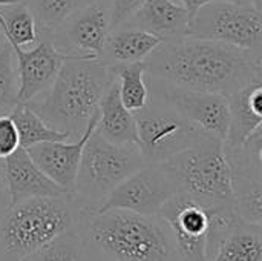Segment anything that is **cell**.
Segmentation results:
<instances>
[{"mask_svg":"<svg viewBox=\"0 0 262 261\" xmlns=\"http://www.w3.org/2000/svg\"><path fill=\"white\" fill-rule=\"evenodd\" d=\"M77 235L88 261H181L160 215L124 209H81Z\"/></svg>","mask_w":262,"mask_h":261,"instance_id":"7a4b0ae2","label":"cell"},{"mask_svg":"<svg viewBox=\"0 0 262 261\" xmlns=\"http://www.w3.org/2000/svg\"><path fill=\"white\" fill-rule=\"evenodd\" d=\"M6 45H8V40H6V37H5L3 31L0 29V51H2Z\"/></svg>","mask_w":262,"mask_h":261,"instance_id":"4dcf8cb0","label":"cell"},{"mask_svg":"<svg viewBox=\"0 0 262 261\" xmlns=\"http://www.w3.org/2000/svg\"><path fill=\"white\" fill-rule=\"evenodd\" d=\"M189 35L261 54V6L235 2L207 3L193 12Z\"/></svg>","mask_w":262,"mask_h":261,"instance_id":"ba28073f","label":"cell"},{"mask_svg":"<svg viewBox=\"0 0 262 261\" xmlns=\"http://www.w3.org/2000/svg\"><path fill=\"white\" fill-rule=\"evenodd\" d=\"M230 175L235 214L250 223L262 220V129L236 148H224Z\"/></svg>","mask_w":262,"mask_h":261,"instance_id":"7c38bea8","label":"cell"},{"mask_svg":"<svg viewBox=\"0 0 262 261\" xmlns=\"http://www.w3.org/2000/svg\"><path fill=\"white\" fill-rule=\"evenodd\" d=\"M0 29L9 45L32 46L38 40L35 20L25 2L0 6Z\"/></svg>","mask_w":262,"mask_h":261,"instance_id":"603a6c76","label":"cell"},{"mask_svg":"<svg viewBox=\"0 0 262 261\" xmlns=\"http://www.w3.org/2000/svg\"><path fill=\"white\" fill-rule=\"evenodd\" d=\"M178 186L164 165H144L124 178L98 209H124L141 215H158L177 195Z\"/></svg>","mask_w":262,"mask_h":261,"instance_id":"30bf717a","label":"cell"},{"mask_svg":"<svg viewBox=\"0 0 262 261\" xmlns=\"http://www.w3.org/2000/svg\"><path fill=\"white\" fill-rule=\"evenodd\" d=\"M146 80L149 94L163 98L201 132L226 140L230 122L227 95L180 89L147 77Z\"/></svg>","mask_w":262,"mask_h":261,"instance_id":"4fadbf2b","label":"cell"},{"mask_svg":"<svg viewBox=\"0 0 262 261\" xmlns=\"http://www.w3.org/2000/svg\"><path fill=\"white\" fill-rule=\"evenodd\" d=\"M233 208H213L178 192L160 211L169 225L181 261H206V243L215 214Z\"/></svg>","mask_w":262,"mask_h":261,"instance_id":"9c48e42d","label":"cell"},{"mask_svg":"<svg viewBox=\"0 0 262 261\" xmlns=\"http://www.w3.org/2000/svg\"><path fill=\"white\" fill-rule=\"evenodd\" d=\"M17 78H18V103H29L45 94L54 83L60 68L69 55L58 51L48 37L38 35L31 48L11 45Z\"/></svg>","mask_w":262,"mask_h":261,"instance_id":"9a60e30c","label":"cell"},{"mask_svg":"<svg viewBox=\"0 0 262 261\" xmlns=\"http://www.w3.org/2000/svg\"><path fill=\"white\" fill-rule=\"evenodd\" d=\"M95 129L103 138L115 145H137L138 142L135 115L120 98L117 77L98 102V123Z\"/></svg>","mask_w":262,"mask_h":261,"instance_id":"ffe728a7","label":"cell"},{"mask_svg":"<svg viewBox=\"0 0 262 261\" xmlns=\"http://www.w3.org/2000/svg\"><path fill=\"white\" fill-rule=\"evenodd\" d=\"M192 12L175 0H144L121 26L146 31L163 42L189 35Z\"/></svg>","mask_w":262,"mask_h":261,"instance_id":"ac0fdd59","label":"cell"},{"mask_svg":"<svg viewBox=\"0 0 262 261\" xmlns=\"http://www.w3.org/2000/svg\"><path fill=\"white\" fill-rule=\"evenodd\" d=\"M81 206L72 195L34 197L0 211V261H23L77 229Z\"/></svg>","mask_w":262,"mask_h":261,"instance_id":"277c9868","label":"cell"},{"mask_svg":"<svg viewBox=\"0 0 262 261\" xmlns=\"http://www.w3.org/2000/svg\"><path fill=\"white\" fill-rule=\"evenodd\" d=\"M144 0H111V29L124 25Z\"/></svg>","mask_w":262,"mask_h":261,"instance_id":"f1b7e54d","label":"cell"},{"mask_svg":"<svg viewBox=\"0 0 262 261\" xmlns=\"http://www.w3.org/2000/svg\"><path fill=\"white\" fill-rule=\"evenodd\" d=\"M18 2H23V0H0V6L11 5V3H18Z\"/></svg>","mask_w":262,"mask_h":261,"instance_id":"1f68e13d","label":"cell"},{"mask_svg":"<svg viewBox=\"0 0 262 261\" xmlns=\"http://www.w3.org/2000/svg\"><path fill=\"white\" fill-rule=\"evenodd\" d=\"M223 143L207 135L163 165L180 192L213 208H233L230 166Z\"/></svg>","mask_w":262,"mask_h":261,"instance_id":"8992f818","label":"cell"},{"mask_svg":"<svg viewBox=\"0 0 262 261\" xmlns=\"http://www.w3.org/2000/svg\"><path fill=\"white\" fill-rule=\"evenodd\" d=\"M118 82V92L123 105L130 111L137 112L149 102V88L146 80V63L135 62L129 65H120L111 68Z\"/></svg>","mask_w":262,"mask_h":261,"instance_id":"cb8c5ba5","label":"cell"},{"mask_svg":"<svg viewBox=\"0 0 262 261\" xmlns=\"http://www.w3.org/2000/svg\"><path fill=\"white\" fill-rule=\"evenodd\" d=\"M20 146L18 132L9 115L0 114V160L11 155Z\"/></svg>","mask_w":262,"mask_h":261,"instance_id":"83f0119b","label":"cell"},{"mask_svg":"<svg viewBox=\"0 0 262 261\" xmlns=\"http://www.w3.org/2000/svg\"><path fill=\"white\" fill-rule=\"evenodd\" d=\"M138 148L146 165H163L207 134L190 125L163 98L149 94L146 106L134 112Z\"/></svg>","mask_w":262,"mask_h":261,"instance_id":"52a82bcc","label":"cell"},{"mask_svg":"<svg viewBox=\"0 0 262 261\" xmlns=\"http://www.w3.org/2000/svg\"><path fill=\"white\" fill-rule=\"evenodd\" d=\"M175 2H178V3H181L183 6H186L192 14H193L198 8H201V6H204V5H207V3H213V2H235V3H246V5H256V6H261V0H175Z\"/></svg>","mask_w":262,"mask_h":261,"instance_id":"f546056e","label":"cell"},{"mask_svg":"<svg viewBox=\"0 0 262 261\" xmlns=\"http://www.w3.org/2000/svg\"><path fill=\"white\" fill-rule=\"evenodd\" d=\"M163 40L137 28L118 26L111 29L101 60L109 66L129 65L135 62H143Z\"/></svg>","mask_w":262,"mask_h":261,"instance_id":"44dd1931","label":"cell"},{"mask_svg":"<svg viewBox=\"0 0 262 261\" xmlns=\"http://www.w3.org/2000/svg\"><path fill=\"white\" fill-rule=\"evenodd\" d=\"M227 102L230 122L223 145L236 148L262 128V80H255L227 95Z\"/></svg>","mask_w":262,"mask_h":261,"instance_id":"d6986e66","label":"cell"},{"mask_svg":"<svg viewBox=\"0 0 262 261\" xmlns=\"http://www.w3.org/2000/svg\"><path fill=\"white\" fill-rule=\"evenodd\" d=\"M8 115L14 122L17 132H18V140L21 148H29L37 143H45V142H63V140H71L69 135L64 132L55 131L51 126H48L41 117L32 111L26 103H17Z\"/></svg>","mask_w":262,"mask_h":261,"instance_id":"7402d4cb","label":"cell"},{"mask_svg":"<svg viewBox=\"0 0 262 261\" xmlns=\"http://www.w3.org/2000/svg\"><path fill=\"white\" fill-rule=\"evenodd\" d=\"M146 77L173 88L230 95L262 80V55L192 35L161 42L144 60Z\"/></svg>","mask_w":262,"mask_h":261,"instance_id":"6da1fadb","label":"cell"},{"mask_svg":"<svg viewBox=\"0 0 262 261\" xmlns=\"http://www.w3.org/2000/svg\"><path fill=\"white\" fill-rule=\"evenodd\" d=\"M23 261H88V258L75 229Z\"/></svg>","mask_w":262,"mask_h":261,"instance_id":"484cf974","label":"cell"},{"mask_svg":"<svg viewBox=\"0 0 262 261\" xmlns=\"http://www.w3.org/2000/svg\"><path fill=\"white\" fill-rule=\"evenodd\" d=\"M18 78L12 48L8 43L0 51V112H9L17 103Z\"/></svg>","mask_w":262,"mask_h":261,"instance_id":"4316f807","label":"cell"},{"mask_svg":"<svg viewBox=\"0 0 262 261\" xmlns=\"http://www.w3.org/2000/svg\"><path fill=\"white\" fill-rule=\"evenodd\" d=\"M144 165L138 145L111 143L95 129L84 143L72 197L83 209H98L124 178Z\"/></svg>","mask_w":262,"mask_h":261,"instance_id":"5b68a950","label":"cell"},{"mask_svg":"<svg viewBox=\"0 0 262 261\" xmlns=\"http://www.w3.org/2000/svg\"><path fill=\"white\" fill-rule=\"evenodd\" d=\"M98 123V111L94 114L88 123L83 134L74 140L63 142H45L26 148L32 162L40 168V171L51 178L58 188H61L68 195H74L75 177L81 158L84 143L95 131Z\"/></svg>","mask_w":262,"mask_h":261,"instance_id":"2e32d148","label":"cell"},{"mask_svg":"<svg viewBox=\"0 0 262 261\" xmlns=\"http://www.w3.org/2000/svg\"><path fill=\"white\" fill-rule=\"evenodd\" d=\"M206 261H262V225L239 218L233 209L215 214Z\"/></svg>","mask_w":262,"mask_h":261,"instance_id":"5bb4252c","label":"cell"},{"mask_svg":"<svg viewBox=\"0 0 262 261\" xmlns=\"http://www.w3.org/2000/svg\"><path fill=\"white\" fill-rule=\"evenodd\" d=\"M2 177L6 191V206L34 197L68 195L32 162L28 151L18 146L2 160Z\"/></svg>","mask_w":262,"mask_h":261,"instance_id":"e0dca14e","label":"cell"},{"mask_svg":"<svg viewBox=\"0 0 262 261\" xmlns=\"http://www.w3.org/2000/svg\"><path fill=\"white\" fill-rule=\"evenodd\" d=\"M114 78V72L101 58L69 57L41 98L26 105L48 126L74 140L98 111V102Z\"/></svg>","mask_w":262,"mask_h":261,"instance_id":"3957f363","label":"cell"},{"mask_svg":"<svg viewBox=\"0 0 262 261\" xmlns=\"http://www.w3.org/2000/svg\"><path fill=\"white\" fill-rule=\"evenodd\" d=\"M111 32V0H92L68 17L48 38L69 57L101 58Z\"/></svg>","mask_w":262,"mask_h":261,"instance_id":"8fae6325","label":"cell"},{"mask_svg":"<svg viewBox=\"0 0 262 261\" xmlns=\"http://www.w3.org/2000/svg\"><path fill=\"white\" fill-rule=\"evenodd\" d=\"M31 11L38 35L49 37L68 17L92 0H23Z\"/></svg>","mask_w":262,"mask_h":261,"instance_id":"d4e9b609","label":"cell"}]
</instances>
